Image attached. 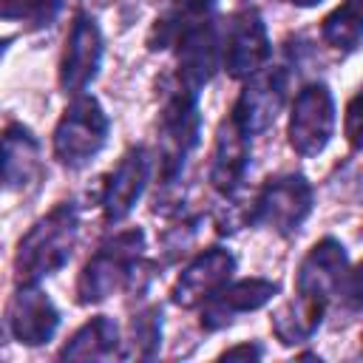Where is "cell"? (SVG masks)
<instances>
[{"label": "cell", "mask_w": 363, "mask_h": 363, "mask_svg": "<svg viewBox=\"0 0 363 363\" xmlns=\"http://www.w3.org/2000/svg\"><path fill=\"white\" fill-rule=\"evenodd\" d=\"M150 173H153V156L145 145H133L119 156L113 170L105 176L99 193V210L108 224H122L133 213V207L147 190Z\"/></svg>", "instance_id": "cell-13"}, {"label": "cell", "mask_w": 363, "mask_h": 363, "mask_svg": "<svg viewBox=\"0 0 363 363\" xmlns=\"http://www.w3.org/2000/svg\"><path fill=\"white\" fill-rule=\"evenodd\" d=\"M326 315L329 309L323 303L295 295L269 315V329L281 346H303L318 335Z\"/></svg>", "instance_id": "cell-19"}, {"label": "cell", "mask_w": 363, "mask_h": 363, "mask_svg": "<svg viewBox=\"0 0 363 363\" xmlns=\"http://www.w3.org/2000/svg\"><path fill=\"white\" fill-rule=\"evenodd\" d=\"M315 210V190L303 173H275L247 199V227L272 230L281 238L295 235Z\"/></svg>", "instance_id": "cell-5"}, {"label": "cell", "mask_w": 363, "mask_h": 363, "mask_svg": "<svg viewBox=\"0 0 363 363\" xmlns=\"http://www.w3.org/2000/svg\"><path fill=\"white\" fill-rule=\"evenodd\" d=\"M65 0H0V20L17 23L28 31H43L57 23Z\"/></svg>", "instance_id": "cell-23"}, {"label": "cell", "mask_w": 363, "mask_h": 363, "mask_svg": "<svg viewBox=\"0 0 363 363\" xmlns=\"http://www.w3.org/2000/svg\"><path fill=\"white\" fill-rule=\"evenodd\" d=\"M272 60V40L258 9H235L218 20V68L230 79H247Z\"/></svg>", "instance_id": "cell-7"}, {"label": "cell", "mask_w": 363, "mask_h": 363, "mask_svg": "<svg viewBox=\"0 0 363 363\" xmlns=\"http://www.w3.org/2000/svg\"><path fill=\"white\" fill-rule=\"evenodd\" d=\"M281 292L278 281L272 278H230L227 284H221L201 306H199V326L204 332H221L230 323H235L241 315L258 312L267 303H272V298Z\"/></svg>", "instance_id": "cell-14"}, {"label": "cell", "mask_w": 363, "mask_h": 363, "mask_svg": "<svg viewBox=\"0 0 363 363\" xmlns=\"http://www.w3.org/2000/svg\"><path fill=\"white\" fill-rule=\"evenodd\" d=\"M159 349H162V306L142 303L128 318L119 357L122 360H153Z\"/></svg>", "instance_id": "cell-20"}, {"label": "cell", "mask_w": 363, "mask_h": 363, "mask_svg": "<svg viewBox=\"0 0 363 363\" xmlns=\"http://www.w3.org/2000/svg\"><path fill=\"white\" fill-rule=\"evenodd\" d=\"M207 11H218V0H173V3H167L156 14V20H153V26L147 31V40H145L147 48L150 51H170L176 34L193 17L207 14Z\"/></svg>", "instance_id": "cell-21"}, {"label": "cell", "mask_w": 363, "mask_h": 363, "mask_svg": "<svg viewBox=\"0 0 363 363\" xmlns=\"http://www.w3.org/2000/svg\"><path fill=\"white\" fill-rule=\"evenodd\" d=\"M258 357H264V346L258 340H244L221 352V360H258Z\"/></svg>", "instance_id": "cell-26"}, {"label": "cell", "mask_w": 363, "mask_h": 363, "mask_svg": "<svg viewBox=\"0 0 363 363\" xmlns=\"http://www.w3.org/2000/svg\"><path fill=\"white\" fill-rule=\"evenodd\" d=\"M79 238V210L74 201L54 204L40 216L17 241L11 269L14 284H43L48 275L60 272Z\"/></svg>", "instance_id": "cell-2"}, {"label": "cell", "mask_w": 363, "mask_h": 363, "mask_svg": "<svg viewBox=\"0 0 363 363\" xmlns=\"http://www.w3.org/2000/svg\"><path fill=\"white\" fill-rule=\"evenodd\" d=\"M102 57H105V37L96 17H91L88 11H77L68 26L60 62H57L60 91L65 96L85 94L102 68Z\"/></svg>", "instance_id": "cell-10"}, {"label": "cell", "mask_w": 363, "mask_h": 363, "mask_svg": "<svg viewBox=\"0 0 363 363\" xmlns=\"http://www.w3.org/2000/svg\"><path fill=\"white\" fill-rule=\"evenodd\" d=\"M235 269H238V258L230 247L213 244L201 250L176 275L170 286V303L179 309H199L221 284L233 278Z\"/></svg>", "instance_id": "cell-15"}, {"label": "cell", "mask_w": 363, "mask_h": 363, "mask_svg": "<svg viewBox=\"0 0 363 363\" xmlns=\"http://www.w3.org/2000/svg\"><path fill=\"white\" fill-rule=\"evenodd\" d=\"M9 45H11V37H0V60L6 57V51H9Z\"/></svg>", "instance_id": "cell-29"}, {"label": "cell", "mask_w": 363, "mask_h": 363, "mask_svg": "<svg viewBox=\"0 0 363 363\" xmlns=\"http://www.w3.org/2000/svg\"><path fill=\"white\" fill-rule=\"evenodd\" d=\"M337 125V105L335 94L323 79H309L303 82L289 105V119H286V142L301 159H315L320 156Z\"/></svg>", "instance_id": "cell-8"}, {"label": "cell", "mask_w": 363, "mask_h": 363, "mask_svg": "<svg viewBox=\"0 0 363 363\" xmlns=\"http://www.w3.org/2000/svg\"><path fill=\"white\" fill-rule=\"evenodd\" d=\"M108 133H111V119L102 102L88 91L77 94L62 108L54 125L51 153L62 167L82 170L102 153V147L108 145Z\"/></svg>", "instance_id": "cell-6"}, {"label": "cell", "mask_w": 363, "mask_h": 363, "mask_svg": "<svg viewBox=\"0 0 363 363\" xmlns=\"http://www.w3.org/2000/svg\"><path fill=\"white\" fill-rule=\"evenodd\" d=\"M199 96L179 82L167 77L159 119H156V196H153V213L170 216L182 210V176L193 156V150L201 142V108Z\"/></svg>", "instance_id": "cell-1"}, {"label": "cell", "mask_w": 363, "mask_h": 363, "mask_svg": "<svg viewBox=\"0 0 363 363\" xmlns=\"http://www.w3.org/2000/svg\"><path fill=\"white\" fill-rule=\"evenodd\" d=\"M363 37V11L360 0H340L323 20H320V40L323 45L340 51V54H354L360 48Z\"/></svg>", "instance_id": "cell-22"}, {"label": "cell", "mask_w": 363, "mask_h": 363, "mask_svg": "<svg viewBox=\"0 0 363 363\" xmlns=\"http://www.w3.org/2000/svg\"><path fill=\"white\" fill-rule=\"evenodd\" d=\"M343 136H346V142H349L352 150L360 147V94H354L346 102V111H343Z\"/></svg>", "instance_id": "cell-25"}, {"label": "cell", "mask_w": 363, "mask_h": 363, "mask_svg": "<svg viewBox=\"0 0 363 363\" xmlns=\"http://www.w3.org/2000/svg\"><path fill=\"white\" fill-rule=\"evenodd\" d=\"M122 335L119 323L111 315H94L82 326L74 329V335L60 346V360H111L119 357Z\"/></svg>", "instance_id": "cell-18"}, {"label": "cell", "mask_w": 363, "mask_h": 363, "mask_svg": "<svg viewBox=\"0 0 363 363\" xmlns=\"http://www.w3.org/2000/svg\"><path fill=\"white\" fill-rule=\"evenodd\" d=\"M6 337H9V332H6V323H3V318H0V354H3V346H6Z\"/></svg>", "instance_id": "cell-28"}, {"label": "cell", "mask_w": 363, "mask_h": 363, "mask_svg": "<svg viewBox=\"0 0 363 363\" xmlns=\"http://www.w3.org/2000/svg\"><path fill=\"white\" fill-rule=\"evenodd\" d=\"M289 91V71L281 65H264L258 74L241 79V91L230 108V116L252 136L264 133L281 113Z\"/></svg>", "instance_id": "cell-11"}, {"label": "cell", "mask_w": 363, "mask_h": 363, "mask_svg": "<svg viewBox=\"0 0 363 363\" xmlns=\"http://www.w3.org/2000/svg\"><path fill=\"white\" fill-rule=\"evenodd\" d=\"M60 309L40 284H14V292L6 303L3 323L11 340L23 346H45L60 329Z\"/></svg>", "instance_id": "cell-12"}, {"label": "cell", "mask_w": 363, "mask_h": 363, "mask_svg": "<svg viewBox=\"0 0 363 363\" xmlns=\"http://www.w3.org/2000/svg\"><path fill=\"white\" fill-rule=\"evenodd\" d=\"M252 133H247L230 113L218 122L216 128V139H213V153H210V187L227 199L235 196L244 187L247 170H250V159H252Z\"/></svg>", "instance_id": "cell-16"}, {"label": "cell", "mask_w": 363, "mask_h": 363, "mask_svg": "<svg viewBox=\"0 0 363 363\" xmlns=\"http://www.w3.org/2000/svg\"><path fill=\"white\" fill-rule=\"evenodd\" d=\"M284 3H292V6H298V9H312V6H320L323 0H284Z\"/></svg>", "instance_id": "cell-27"}, {"label": "cell", "mask_w": 363, "mask_h": 363, "mask_svg": "<svg viewBox=\"0 0 363 363\" xmlns=\"http://www.w3.org/2000/svg\"><path fill=\"white\" fill-rule=\"evenodd\" d=\"M218 11L193 17L170 45L176 57L170 79L193 94H201L218 71Z\"/></svg>", "instance_id": "cell-9"}, {"label": "cell", "mask_w": 363, "mask_h": 363, "mask_svg": "<svg viewBox=\"0 0 363 363\" xmlns=\"http://www.w3.org/2000/svg\"><path fill=\"white\" fill-rule=\"evenodd\" d=\"M43 147L34 130L23 122H9L0 130V187L20 193L43 179Z\"/></svg>", "instance_id": "cell-17"}, {"label": "cell", "mask_w": 363, "mask_h": 363, "mask_svg": "<svg viewBox=\"0 0 363 363\" xmlns=\"http://www.w3.org/2000/svg\"><path fill=\"white\" fill-rule=\"evenodd\" d=\"M295 295L337 309L349 318L360 309V269L349 261L343 241L335 235L318 238L295 269Z\"/></svg>", "instance_id": "cell-3"}, {"label": "cell", "mask_w": 363, "mask_h": 363, "mask_svg": "<svg viewBox=\"0 0 363 363\" xmlns=\"http://www.w3.org/2000/svg\"><path fill=\"white\" fill-rule=\"evenodd\" d=\"M145 250H147V238L142 227H125L108 235L77 275L74 284L77 303L96 306L111 295L125 292V286L133 278V269L145 258Z\"/></svg>", "instance_id": "cell-4"}, {"label": "cell", "mask_w": 363, "mask_h": 363, "mask_svg": "<svg viewBox=\"0 0 363 363\" xmlns=\"http://www.w3.org/2000/svg\"><path fill=\"white\" fill-rule=\"evenodd\" d=\"M196 233H199V216L182 218L179 224L167 227L164 235H162V250H164V255H167V258H179V255H184L187 247L193 244Z\"/></svg>", "instance_id": "cell-24"}]
</instances>
